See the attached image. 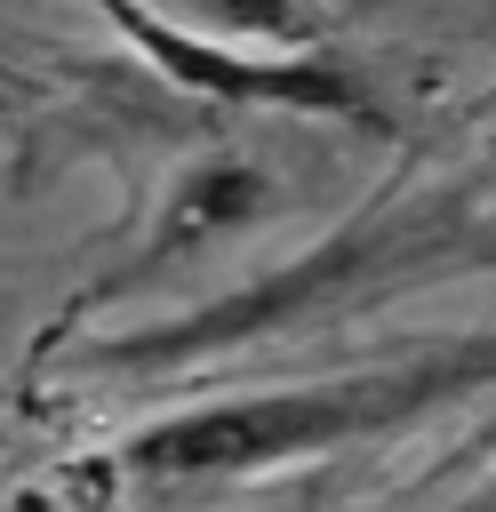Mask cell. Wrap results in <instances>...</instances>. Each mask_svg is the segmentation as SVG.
Masks as SVG:
<instances>
[{
    "label": "cell",
    "mask_w": 496,
    "mask_h": 512,
    "mask_svg": "<svg viewBox=\"0 0 496 512\" xmlns=\"http://www.w3.org/2000/svg\"><path fill=\"white\" fill-rule=\"evenodd\" d=\"M288 200H296V192H288V176H280L264 152L216 144V152L184 160V168L152 192V216L136 224L128 264H112V272H96V280L80 288V312H88V304H120V296L168 280L176 264H192V256H208V248H232V240L264 232Z\"/></svg>",
    "instance_id": "cell-3"
},
{
    "label": "cell",
    "mask_w": 496,
    "mask_h": 512,
    "mask_svg": "<svg viewBox=\"0 0 496 512\" xmlns=\"http://www.w3.org/2000/svg\"><path fill=\"white\" fill-rule=\"evenodd\" d=\"M448 512H496V472H480V480H472V488H464Z\"/></svg>",
    "instance_id": "cell-5"
},
{
    "label": "cell",
    "mask_w": 496,
    "mask_h": 512,
    "mask_svg": "<svg viewBox=\"0 0 496 512\" xmlns=\"http://www.w3.org/2000/svg\"><path fill=\"white\" fill-rule=\"evenodd\" d=\"M480 392H496V328L408 336V344L352 360V368H328V376H288V384L168 408L120 440V472L144 488L264 480V472L328 464L344 448H376L392 432H416Z\"/></svg>",
    "instance_id": "cell-1"
},
{
    "label": "cell",
    "mask_w": 496,
    "mask_h": 512,
    "mask_svg": "<svg viewBox=\"0 0 496 512\" xmlns=\"http://www.w3.org/2000/svg\"><path fill=\"white\" fill-rule=\"evenodd\" d=\"M152 16L200 32V40H232V48H272V56H304L328 48L336 16L328 0H144Z\"/></svg>",
    "instance_id": "cell-4"
},
{
    "label": "cell",
    "mask_w": 496,
    "mask_h": 512,
    "mask_svg": "<svg viewBox=\"0 0 496 512\" xmlns=\"http://www.w3.org/2000/svg\"><path fill=\"white\" fill-rule=\"evenodd\" d=\"M104 16L112 40L136 48V64H152L168 88L224 104V112H280V120H328V128H384V88L336 56V48H304V56H272V48H232V40H200L168 16H152L144 0H88Z\"/></svg>",
    "instance_id": "cell-2"
},
{
    "label": "cell",
    "mask_w": 496,
    "mask_h": 512,
    "mask_svg": "<svg viewBox=\"0 0 496 512\" xmlns=\"http://www.w3.org/2000/svg\"><path fill=\"white\" fill-rule=\"evenodd\" d=\"M480 24H488V32H496V0H480Z\"/></svg>",
    "instance_id": "cell-6"
}]
</instances>
